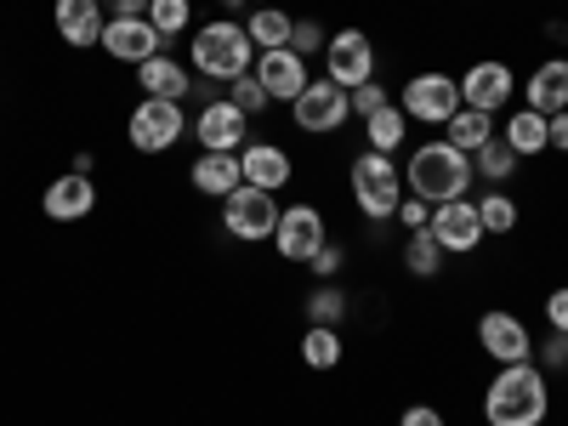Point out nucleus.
Segmentation results:
<instances>
[{"instance_id":"obj_1","label":"nucleus","mask_w":568,"mask_h":426,"mask_svg":"<svg viewBox=\"0 0 568 426\" xmlns=\"http://www.w3.org/2000/svg\"><path fill=\"white\" fill-rule=\"evenodd\" d=\"M551 415V387L546 369L529 364H500L495 382L484 387V420L489 426H540Z\"/></svg>"},{"instance_id":"obj_2","label":"nucleus","mask_w":568,"mask_h":426,"mask_svg":"<svg viewBox=\"0 0 568 426\" xmlns=\"http://www.w3.org/2000/svg\"><path fill=\"white\" fill-rule=\"evenodd\" d=\"M478 182V171H471V154H460L455 142H420V149H409L404 160V194L426 200V205H444V200H466V187Z\"/></svg>"},{"instance_id":"obj_3","label":"nucleus","mask_w":568,"mask_h":426,"mask_svg":"<svg viewBox=\"0 0 568 426\" xmlns=\"http://www.w3.org/2000/svg\"><path fill=\"white\" fill-rule=\"evenodd\" d=\"M194 40V74H205V80H240V74H251V63H256V45H251V34H245V23H233V18H211L205 29H194L187 34Z\"/></svg>"},{"instance_id":"obj_4","label":"nucleus","mask_w":568,"mask_h":426,"mask_svg":"<svg viewBox=\"0 0 568 426\" xmlns=\"http://www.w3.org/2000/svg\"><path fill=\"white\" fill-rule=\"evenodd\" d=\"M347 182H353V205H358L369 222L398 216V205H404V165H393V154L364 149V154L353 160Z\"/></svg>"},{"instance_id":"obj_5","label":"nucleus","mask_w":568,"mask_h":426,"mask_svg":"<svg viewBox=\"0 0 568 426\" xmlns=\"http://www.w3.org/2000/svg\"><path fill=\"white\" fill-rule=\"evenodd\" d=\"M278 211H284V205H278V194L240 182V187H233V194L222 200V227H227L240 245H262V240H273Z\"/></svg>"},{"instance_id":"obj_6","label":"nucleus","mask_w":568,"mask_h":426,"mask_svg":"<svg viewBox=\"0 0 568 426\" xmlns=\"http://www.w3.org/2000/svg\"><path fill=\"white\" fill-rule=\"evenodd\" d=\"M182 131H187V114H182V103H165V98H142V103L131 109V120H125V142H131L136 154H165V149H176Z\"/></svg>"},{"instance_id":"obj_7","label":"nucleus","mask_w":568,"mask_h":426,"mask_svg":"<svg viewBox=\"0 0 568 426\" xmlns=\"http://www.w3.org/2000/svg\"><path fill=\"white\" fill-rule=\"evenodd\" d=\"M398 109L409 114V125H449V114L460 109V80L455 74H438V69H426L415 80H404L398 91Z\"/></svg>"},{"instance_id":"obj_8","label":"nucleus","mask_w":568,"mask_h":426,"mask_svg":"<svg viewBox=\"0 0 568 426\" xmlns=\"http://www.w3.org/2000/svg\"><path fill=\"white\" fill-rule=\"evenodd\" d=\"M291 120H296V131H307V136H336V131L353 120V98H347L336 80H307V91L291 103Z\"/></svg>"},{"instance_id":"obj_9","label":"nucleus","mask_w":568,"mask_h":426,"mask_svg":"<svg viewBox=\"0 0 568 426\" xmlns=\"http://www.w3.org/2000/svg\"><path fill=\"white\" fill-rule=\"evenodd\" d=\"M324 80H336L342 91L375 80V40L364 29H342V34H329L324 45Z\"/></svg>"},{"instance_id":"obj_10","label":"nucleus","mask_w":568,"mask_h":426,"mask_svg":"<svg viewBox=\"0 0 568 426\" xmlns=\"http://www.w3.org/2000/svg\"><path fill=\"white\" fill-rule=\"evenodd\" d=\"M194 136H200V149L205 154H240L245 142H251V114L233 103V98H211L194 120Z\"/></svg>"},{"instance_id":"obj_11","label":"nucleus","mask_w":568,"mask_h":426,"mask_svg":"<svg viewBox=\"0 0 568 426\" xmlns=\"http://www.w3.org/2000/svg\"><path fill=\"white\" fill-rule=\"evenodd\" d=\"M433 240L444 245V256H471L489 233H484V216H478V200H444L433 205Z\"/></svg>"},{"instance_id":"obj_12","label":"nucleus","mask_w":568,"mask_h":426,"mask_svg":"<svg viewBox=\"0 0 568 426\" xmlns=\"http://www.w3.org/2000/svg\"><path fill=\"white\" fill-rule=\"evenodd\" d=\"M478 347L495 358V364H529L535 358V336H529V324L506 313V307H489L478 318Z\"/></svg>"},{"instance_id":"obj_13","label":"nucleus","mask_w":568,"mask_h":426,"mask_svg":"<svg viewBox=\"0 0 568 426\" xmlns=\"http://www.w3.org/2000/svg\"><path fill=\"white\" fill-rule=\"evenodd\" d=\"M324 240H329V233H324V211H318V205H284V211H278L273 251H278L284 262H307Z\"/></svg>"},{"instance_id":"obj_14","label":"nucleus","mask_w":568,"mask_h":426,"mask_svg":"<svg viewBox=\"0 0 568 426\" xmlns=\"http://www.w3.org/2000/svg\"><path fill=\"white\" fill-rule=\"evenodd\" d=\"M165 45H171V40H165L149 18H109V23H103V52H109L114 63H136V69H142L149 58H160Z\"/></svg>"},{"instance_id":"obj_15","label":"nucleus","mask_w":568,"mask_h":426,"mask_svg":"<svg viewBox=\"0 0 568 426\" xmlns=\"http://www.w3.org/2000/svg\"><path fill=\"white\" fill-rule=\"evenodd\" d=\"M511 91H517V74H511V63H500V58H484V63H471V69L460 74V103H466V109L500 114V109L511 103Z\"/></svg>"},{"instance_id":"obj_16","label":"nucleus","mask_w":568,"mask_h":426,"mask_svg":"<svg viewBox=\"0 0 568 426\" xmlns=\"http://www.w3.org/2000/svg\"><path fill=\"white\" fill-rule=\"evenodd\" d=\"M251 74L262 80V91L273 103H296L302 91H307V58H296L291 45H278V52H256V63H251Z\"/></svg>"},{"instance_id":"obj_17","label":"nucleus","mask_w":568,"mask_h":426,"mask_svg":"<svg viewBox=\"0 0 568 426\" xmlns=\"http://www.w3.org/2000/svg\"><path fill=\"white\" fill-rule=\"evenodd\" d=\"M40 211L52 216V222H80V216L98 211V182H91L85 171H69V176H58L40 194Z\"/></svg>"},{"instance_id":"obj_18","label":"nucleus","mask_w":568,"mask_h":426,"mask_svg":"<svg viewBox=\"0 0 568 426\" xmlns=\"http://www.w3.org/2000/svg\"><path fill=\"white\" fill-rule=\"evenodd\" d=\"M52 23L63 34V45H74V52H85V45H103V0H58L52 7Z\"/></svg>"},{"instance_id":"obj_19","label":"nucleus","mask_w":568,"mask_h":426,"mask_svg":"<svg viewBox=\"0 0 568 426\" xmlns=\"http://www.w3.org/2000/svg\"><path fill=\"white\" fill-rule=\"evenodd\" d=\"M240 171H245L251 187H267V194H278V187L296 176V160L284 154L278 142H262V136H256V142H245V149H240Z\"/></svg>"},{"instance_id":"obj_20","label":"nucleus","mask_w":568,"mask_h":426,"mask_svg":"<svg viewBox=\"0 0 568 426\" xmlns=\"http://www.w3.org/2000/svg\"><path fill=\"white\" fill-rule=\"evenodd\" d=\"M136 85H142V98H165V103H182L187 91H194L200 80H194V69L187 63H176L171 52H160V58H149L136 69Z\"/></svg>"},{"instance_id":"obj_21","label":"nucleus","mask_w":568,"mask_h":426,"mask_svg":"<svg viewBox=\"0 0 568 426\" xmlns=\"http://www.w3.org/2000/svg\"><path fill=\"white\" fill-rule=\"evenodd\" d=\"M524 109L535 114H562L568 109V58H546L529 80H524Z\"/></svg>"},{"instance_id":"obj_22","label":"nucleus","mask_w":568,"mask_h":426,"mask_svg":"<svg viewBox=\"0 0 568 426\" xmlns=\"http://www.w3.org/2000/svg\"><path fill=\"white\" fill-rule=\"evenodd\" d=\"M187 176H194V194H211V200H227L233 187L245 182L240 154H200L194 165H187Z\"/></svg>"},{"instance_id":"obj_23","label":"nucleus","mask_w":568,"mask_h":426,"mask_svg":"<svg viewBox=\"0 0 568 426\" xmlns=\"http://www.w3.org/2000/svg\"><path fill=\"white\" fill-rule=\"evenodd\" d=\"M500 136L511 142V154H517V160H535V154L551 149V120L535 114V109H511V120L500 125Z\"/></svg>"},{"instance_id":"obj_24","label":"nucleus","mask_w":568,"mask_h":426,"mask_svg":"<svg viewBox=\"0 0 568 426\" xmlns=\"http://www.w3.org/2000/svg\"><path fill=\"white\" fill-rule=\"evenodd\" d=\"M489 136H500V125H495V114H484V109H455L449 114V125H444V142H455L460 154H478Z\"/></svg>"},{"instance_id":"obj_25","label":"nucleus","mask_w":568,"mask_h":426,"mask_svg":"<svg viewBox=\"0 0 568 426\" xmlns=\"http://www.w3.org/2000/svg\"><path fill=\"white\" fill-rule=\"evenodd\" d=\"M291 29H296V18L284 7H256L245 18V34H251L256 52H278V45H291Z\"/></svg>"},{"instance_id":"obj_26","label":"nucleus","mask_w":568,"mask_h":426,"mask_svg":"<svg viewBox=\"0 0 568 426\" xmlns=\"http://www.w3.org/2000/svg\"><path fill=\"white\" fill-rule=\"evenodd\" d=\"M364 136H369V149H375V154H398V149H404V136H409V114H404L398 103L375 109V114L364 120Z\"/></svg>"},{"instance_id":"obj_27","label":"nucleus","mask_w":568,"mask_h":426,"mask_svg":"<svg viewBox=\"0 0 568 426\" xmlns=\"http://www.w3.org/2000/svg\"><path fill=\"white\" fill-rule=\"evenodd\" d=\"M471 171H478L484 182H495V187H500V182H511V176H517V154H511V142H506V136H489L484 149L471 154Z\"/></svg>"},{"instance_id":"obj_28","label":"nucleus","mask_w":568,"mask_h":426,"mask_svg":"<svg viewBox=\"0 0 568 426\" xmlns=\"http://www.w3.org/2000/svg\"><path fill=\"white\" fill-rule=\"evenodd\" d=\"M302 358H307V369H336V364H342V336H336V324H307Z\"/></svg>"},{"instance_id":"obj_29","label":"nucleus","mask_w":568,"mask_h":426,"mask_svg":"<svg viewBox=\"0 0 568 426\" xmlns=\"http://www.w3.org/2000/svg\"><path fill=\"white\" fill-rule=\"evenodd\" d=\"M404 267H409L415 278H433V273L444 267V245L433 240V227L409 233V245H404Z\"/></svg>"},{"instance_id":"obj_30","label":"nucleus","mask_w":568,"mask_h":426,"mask_svg":"<svg viewBox=\"0 0 568 426\" xmlns=\"http://www.w3.org/2000/svg\"><path fill=\"white\" fill-rule=\"evenodd\" d=\"M149 23H154L165 40H176V34L194 29V7H187V0H149Z\"/></svg>"},{"instance_id":"obj_31","label":"nucleus","mask_w":568,"mask_h":426,"mask_svg":"<svg viewBox=\"0 0 568 426\" xmlns=\"http://www.w3.org/2000/svg\"><path fill=\"white\" fill-rule=\"evenodd\" d=\"M478 216H484V233H511L517 227V200L506 194V187H495V194L478 200Z\"/></svg>"},{"instance_id":"obj_32","label":"nucleus","mask_w":568,"mask_h":426,"mask_svg":"<svg viewBox=\"0 0 568 426\" xmlns=\"http://www.w3.org/2000/svg\"><path fill=\"white\" fill-rule=\"evenodd\" d=\"M342 313H347V296L336 291V284H318V291L307 296V318L313 324H342Z\"/></svg>"},{"instance_id":"obj_33","label":"nucleus","mask_w":568,"mask_h":426,"mask_svg":"<svg viewBox=\"0 0 568 426\" xmlns=\"http://www.w3.org/2000/svg\"><path fill=\"white\" fill-rule=\"evenodd\" d=\"M227 98H233V103H240V109H245L251 120H256V114H262V109L273 103V98H267V91H262V80H256V74H240V80H233V85H227Z\"/></svg>"},{"instance_id":"obj_34","label":"nucleus","mask_w":568,"mask_h":426,"mask_svg":"<svg viewBox=\"0 0 568 426\" xmlns=\"http://www.w3.org/2000/svg\"><path fill=\"white\" fill-rule=\"evenodd\" d=\"M324 45H329L324 23H318V18H296V29H291V52H296V58H313V52H324Z\"/></svg>"},{"instance_id":"obj_35","label":"nucleus","mask_w":568,"mask_h":426,"mask_svg":"<svg viewBox=\"0 0 568 426\" xmlns=\"http://www.w3.org/2000/svg\"><path fill=\"white\" fill-rule=\"evenodd\" d=\"M347 98H353V120H369L375 109H387V103H393L382 80H364V85H353V91H347Z\"/></svg>"},{"instance_id":"obj_36","label":"nucleus","mask_w":568,"mask_h":426,"mask_svg":"<svg viewBox=\"0 0 568 426\" xmlns=\"http://www.w3.org/2000/svg\"><path fill=\"white\" fill-rule=\"evenodd\" d=\"M342 262H347V256H342V245H329V240H324V245L307 256V267H313V278H318V284L336 278V273H342Z\"/></svg>"},{"instance_id":"obj_37","label":"nucleus","mask_w":568,"mask_h":426,"mask_svg":"<svg viewBox=\"0 0 568 426\" xmlns=\"http://www.w3.org/2000/svg\"><path fill=\"white\" fill-rule=\"evenodd\" d=\"M535 358H540V369H568V336L562 329H551V336L535 347Z\"/></svg>"},{"instance_id":"obj_38","label":"nucleus","mask_w":568,"mask_h":426,"mask_svg":"<svg viewBox=\"0 0 568 426\" xmlns=\"http://www.w3.org/2000/svg\"><path fill=\"white\" fill-rule=\"evenodd\" d=\"M398 222H404L409 233H420L426 222H433V205H426V200H415V194H404V205H398Z\"/></svg>"},{"instance_id":"obj_39","label":"nucleus","mask_w":568,"mask_h":426,"mask_svg":"<svg viewBox=\"0 0 568 426\" xmlns=\"http://www.w3.org/2000/svg\"><path fill=\"white\" fill-rule=\"evenodd\" d=\"M546 324L568 336V284H557V291L546 296Z\"/></svg>"},{"instance_id":"obj_40","label":"nucleus","mask_w":568,"mask_h":426,"mask_svg":"<svg viewBox=\"0 0 568 426\" xmlns=\"http://www.w3.org/2000/svg\"><path fill=\"white\" fill-rule=\"evenodd\" d=\"M398 426H444V415H438L433 404H409V409L398 415Z\"/></svg>"},{"instance_id":"obj_41","label":"nucleus","mask_w":568,"mask_h":426,"mask_svg":"<svg viewBox=\"0 0 568 426\" xmlns=\"http://www.w3.org/2000/svg\"><path fill=\"white\" fill-rule=\"evenodd\" d=\"M109 18H149V0H103Z\"/></svg>"},{"instance_id":"obj_42","label":"nucleus","mask_w":568,"mask_h":426,"mask_svg":"<svg viewBox=\"0 0 568 426\" xmlns=\"http://www.w3.org/2000/svg\"><path fill=\"white\" fill-rule=\"evenodd\" d=\"M551 149H557V154H568V109H562V114H551Z\"/></svg>"},{"instance_id":"obj_43","label":"nucleus","mask_w":568,"mask_h":426,"mask_svg":"<svg viewBox=\"0 0 568 426\" xmlns=\"http://www.w3.org/2000/svg\"><path fill=\"white\" fill-rule=\"evenodd\" d=\"M240 7H245V0H222V12H227V18H233V12H240Z\"/></svg>"}]
</instances>
